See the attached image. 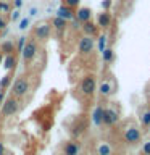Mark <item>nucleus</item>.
<instances>
[{"mask_svg": "<svg viewBox=\"0 0 150 155\" xmlns=\"http://www.w3.org/2000/svg\"><path fill=\"white\" fill-rule=\"evenodd\" d=\"M13 7L15 8H21L23 7V0H13Z\"/></svg>", "mask_w": 150, "mask_h": 155, "instance_id": "nucleus-32", "label": "nucleus"}, {"mask_svg": "<svg viewBox=\"0 0 150 155\" xmlns=\"http://www.w3.org/2000/svg\"><path fill=\"white\" fill-rule=\"evenodd\" d=\"M97 153H99V155H113V150H111V147L108 144H100Z\"/></svg>", "mask_w": 150, "mask_h": 155, "instance_id": "nucleus-20", "label": "nucleus"}, {"mask_svg": "<svg viewBox=\"0 0 150 155\" xmlns=\"http://www.w3.org/2000/svg\"><path fill=\"white\" fill-rule=\"evenodd\" d=\"M29 81H28V78H18L16 81L13 82V86H11V94L16 97V99H21V97H24L29 92Z\"/></svg>", "mask_w": 150, "mask_h": 155, "instance_id": "nucleus-3", "label": "nucleus"}, {"mask_svg": "<svg viewBox=\"0 0 150 155\" xmlns=\"http://www.w3.org/2000/svg\"><path fill=\"white\" fill-rule=\"evenodd\" d=\"M19 111V100L15 95L8 97L7 100H3L2 104V115L3 116H13Z\"/></svg>", "mask_w": 150, "mask_h": 155, "instance_id": "nucleus-5", "label": "nucleus"}, {"mask_svg": "<svg viewBox=\"0 0 150 155\" xmlns=\"http://www.w3.org/2000/svg\"><path fill=\"white\" fill-rule=\"evenodd\" d=\"M79 3H81V0H63V5H66L70 8H77Z\"/></svg>", "mask_w": 150, "mask_h": 155, "instance_id": "nucleus-25", "label": "nucleus"}, {"mask_svg": "<svg viewBox=\"0 0 150 155\" xmlns=\"http://www.w3.org/2000/svg\"><path fill=\"white\" fill-rule=\"evenodd\" d=\"M145 95H147V99H148V102H150V84L147 86V91H145Z\"/></svg>", "mask_w": 150, "mask_h": 155, "instance_id": "nucleus-34", "label": "nucleus"}, {"mask_svg": "<svg viewBox=\"0 0 150 155\" xmlns=\"http://www.w3.org/2000/svg\"><path fill=\"white\" fill-rule=\"evenodd\" d=\"M105 44H106V36H105V34H102V36L99 34V48H100V52H103L106 48Z\"/></svg>", "mask_w": 150, "mask_h": 155, "instance_id": "nucleus-26", "label": "nucleus"}, {"mask_svg": "<svg viewBox=\"0 0 150 155\" xmlns=\"http://www.w3.org/2000/svg\"><path fill=\"white\" fill-rule=\"evenodd\" d=\"M86 129H87V121L82 118V116H77V118L74 120V124L71 126L70 131H71L73 136H76V137H77V136H81Z\"/></svg>", "mask_w": 150, "mask_h": 155, "instance_id": "nucleus-9", "label": "nucleus"}, {"mask_svg": "<svg viewBox=\"0 0 150 155\" xmlns=\"http://www.w3.org/2000/svg\"><path fill=\"white\" fill-rule=\"evenodd\" d=\"M81 29L84 31L86 36H90L92 39H94V37H99V29H100V28L97 26L95 23H92V19H89V21H86V23H82Z\"/></svg>", "mask_w": 150, "mask_h": 155, "instance_id": "nucleus-10", "label": "nucleus"}, {"mask_svg": "<svg viewBox=\"0 0 150 155\" xmlns=\"http://www.w3.org/2000/svg\"><path fill=\"white\" fill-rule=\"evenodd\" d=\"M142 153L144 155H150V140H147V142L142 145Z\"/></svg>", "mask_w": 150, "mask_h": 155, "instance_id": "nucleus-29", "label": "nucleus"}, {"mask_svg": "<svg viewBox=\"0 0 150 155\" xmlns=\"http://www.w3.org/2000/svg\"><path fill=\"white\" fill-rule=\"evenodd\" d=\"M99 92H100V95H103V97H108L111 92H113V87H111L110 82H102L100 87H99Z\"/></svg>", "mask_w": 150, "mask_h": 155, "instance_id": "nucleus-19", "label": "nucleus"}, {"mask_svg": "<svg viewBox=\"0 0 150 155\" xmlns=\"http://www.w3.org/2000/svg\"><path fill=\"white\" fill-rule=\"evenodd\" d=\"M3 152H5V149H3V145L0 144V155H3Z\"/></svg>", "mask_w": 150, "mask_h": 155, "instance_id": "nucleus-38", "label": "nucleus"}, {"mask_svg": "<svg viewBox=\"0 0 150 155\" xmlns=\"http://www.w3.org/2000/svg\"><path fill=\"white\" fill-rule=\"evenodd\" d=\"M39 52V44L36 39H29V41H26V44H24L23 50H21V55L24 58V61H31L34 57L37 55Z\"/></svg>", "mask_w": 150, "mask_h": 155, "instance_id": "nucleus-6", "label": "nucleus"}, {"mask_svg": "<svg viewBox=\"0 0 150 155\" xmlns=\"http://www.w3.org/2000/svg\"><path fill=\"white\" fill-rule=\"evenodd\" d=\"M7 24H8L7 18H5L3 15H0V31H3V29H7Z\"/></svg>", "mask_w": 150, "mask_h": 155, "instance_id": "nucleus-28", "label": "nucleus"}, {"mask_svg": "<svg viewBox=\"0 0 150 155\" xmlns=\"http://www.w3.org/2000/svg\"><path fill=\"white\" fill-rule=\"evenodd\" d=\"M28 26H29V19L28 18L21 19V23H19V29H26Z\"/></svg>", "mask_w": 150, "mask_h": 155, "instance_id": "nucleus-30", "label": "nucleus"}, {"mask_svg": "<svg viewBox=\"0 0 150 155\" xmlns=\"http://www.w3.org/2000/svg\"><path fill=\"white\" fill-rule=\"evenodd\" d=\"M10 12H11V5L5 0H0V15H7Z\"/></svg>", "mask_w": 150, "mask_h": 155, "instance_id": "nucleus-23", "label": "nucleus"}, {"mask_svg": "<svg viewBox=\"0 0 150 155\" xmlns=\"http://www.w3.org/2000/svg\"><path fill=\"white\" fill-rule=\"evenodd\" d=\"M111 0H103V2H102V8L103 10H110V7H111Z\"/></svg>", "mask_w": 150, "mask_h": 155, "instance_id": "nucleus-31", "label": "nucleus"}, {"mask_svg": "<svg viewBox=\"0 0 150 155\" xmlns=\"http://www.w3.org/2000/svg\"><path fill=\"white\" fill-rule=\"evenodd\" d=\"M0 52L3 55H8V53H16V45L11 41H5L0 44Z\"/></svg>", "mask_w": 150, "mask_h": 155, "instance_id": "nucleus-17", "label": "nucleus"}, {"mask_svg": "<svg viewBox=\"0 0 150 155\" xmlns=\"http://www.w3.org/2000/svg\"><path fill=\"white\" fill-rule=\"evenodd\" d=\"M97 26L103 28V29L111 26V15L108 10H103L102 13H99V16H97Z\"/></svg>", "mask_w": 150, "mask_h": 155, "instance_id": "nucleus-11", "label": "nucleus"}, {"mask_svg": "<svg viewBox=\"0 0 150 155\" xmlns=\"http://www.w3.org/2000/svg\"><path fill=\"white\" fill-rule=\"evenodd\" d=\"M77 153H79V145L76 142L70 140V142L65 144V147H63V155H77Z\"/></svg>", "mask_w": 150, "mask_h": 155, "instance_id": "nucleus-16", "label": "nucleus"}, {"mask_svg": "<svg viewBox=\"0 0 150 155\" xmlns=\"http://www.w3.org/2000/svg\"><path fill=\"white\" fill-rule=\"evenodd\" d=\"M3 100H5V99H3V91H0V105L3 104Z\"/></svg>", "mask_w": 150, "mask_h": 155, "instance_id": "nucleus-36", "label": "nucleus"}, {"mask_svg": "<svg viewBox=\"0 0 150 155\" xmlns=\"http://www.w3.org/2000/svg\"><path fill=\"white\" fill-rule=\"evenodd\" d=\"M102 57H103L105 63H111V61H113V58H115V53H113L111 48H105V50L102 52Z\"/></svg>", "mask_w": 150, "mask_h": 155, "instance_id": "nucleus-21", "label": "nucleus"}, {"mask_svg": "<svg viewBox=\"0 0 150 155\" xmlns=\"http://www.w3.org/2000/svg\"><path fill=\"white\" fill-rule=\"evenodd\" d=\"M3 57H5V55H3L2 52H0V65H2V63H3Z\"/></svg>", "mask_w": 150, "mask_h": 155, "instance_id": "nucleus-37", "label": "nucleus"}, {"mask_svg": "<svg viewBox=\"0 0 150 155\" xmlns=\"http://www.w3.org/2000/svg\"><path fill=\"white\" fill-rule=\"evenodd\" d=\"M11 19H13V21H16V19H19V12H18V10H15V12L11 13Z\"/></svg>", "mask_w": 150, "mask_h": 155, "instance_id": "nucleus-33", "label": "nucleus"}, {"mask_svg": "<svg viewBox=\"0 0 150 155\" xmlns=\"http://www.w3.org/2000/svg\"><path fill=\"white\" fill-rule=\"evenodd\" d=\"M123 140L131 147L137 145L140 142V129L135 123H126V126L123 128Z\"/></svg>", "mask_w": 150, "mask_h": 155, "instance_id": "nucleus-1", "label": "nucleus"}, {"mask_svg": "<svg viewBox=\"0 0 150 155\" xmlns=\"http://www.w3.org/2000/svg\"><path fill=\"white\" fill-rule=\"evenodd\" d=\"M24 44H26V37H24V36H21V37H19V39H18V44H16V53L23 50V47H24Z\"/></svg>", "mask_w": 150, "mask_h": 155, "instance_id": "nucleus-27", "label": "nucleus"}, {"mask_svg": "<svg viewBox=\"0 0 150 155\" xmlns=\"http://www.w3.org/2000/svg\"><path fill=\"white\" fill-rule=\"evenodd\" d=\"M50 34H52V24H48L45 21H42V23H37L36 24V28L32 29V36L36 41H47L48 37H50Z\"/></svg>", "mask_w": 150, "mask_h": 155, "instance_id": "nucleus-4", "label": "nucleus"}, {"mask_svg": "<svg viewBox=\"0 0 150 155\" xmlns=\"http://www.w3.org/2000/svg\"><path fill=\"white\" fill-rule=\"evenodd\" d=\"M10 82H11V76H10V74H5V76L2 78V81H0V91L7 89V87L10 86Z\"/></svg>", "mask_w": 150, "mask_h": 155, "instance_id": "nucleus-24", "label": "nucleus"}, {"mask_svg": "<svg viewBox=\"0 0 150 155\" xmlns=\"http://www.w3.org/2000/svg\"><path fill=\"white\" fill-rule=\"evenodd\" d=\"M29 15H31V16H34V15H37V10H36V8H31V12H29Z\"/></svg>", "mask_w": 150, "mask_h": 155, "instance_id": "nucleus-35", "label": "nucleus"}, {"mask_svg": "<svg viewBox=\"0 0 150 155\" xmlns=\"http://www.w3.org/2000/svg\"><path fill=\"white\" fill-rule=\"evenodd\" d=\"M81 94L86 97H92V94L97 91V79L95 74H86L81 81V87H79Z\"/></svg>", "mask_w": 150, "mask_h": 155, "instance_id": "nucleus-2", "label": "nucleus"}, {"mask_svg": "<svg viewBox=\"0 0 150 155\" xmlns=\"http://www.w3.org/2000/svg\"><path fill=\"white\" fill-rule=\"evenodd\" d=\"M119 120V115L118 111H116L115 108H111V107H108V108H103V118H102V124L105 126H115L116 123H118Z\"/></svg>", "mask_w": 150, "mask_h": 155, "instance_id": "nucleus-8", "label": "nucleus"}, {"mask_svg": "<svg viewBox=\"0 0 150 155\" xmlns=\"http://www.w3.org/2000/svg\"><path fill=\"white\" fill-rule=\"evenodd\" d=\"M102 118H103V107H97L94 115H92V121H94L97 126H100L102 124Z\"/></svg>", "mask_w": 150, "mask_h": 155, "instance_id": "nucleus-18", "label": "nucleus"}, {"mask_svg": "<svg viewBox=\"0 0 150 155\" xmlns=\"http://www.w3.org/2000/svg\"><path fill=\"white\" fill-rule=\"evenodd\" d=\"M50 24H52V29H55L58 34L65 32V29L68 28V21H66V19H63V18H60V16H55L52 19Z\"/></svg>", "mask_w": 150, "mask_h": 155, "instance_id": "nucleus-14", "label": "nucleus"}, {"mask_svg": "<svg viewBox=\"0 0 150 155\" xmlns=\"http://www.w3.org/2000/svg\"><path fill=\"white\" fill-rule=\"evenodd\" d=\"M140 124H142V128H148L150 126V108L142 113V116H140Z\"/></svg>", "mask_w": 150, "mask_h": 155, "instance_id": "nucleus-22", "label": "nucleus"}, {"mask_svg": "<svg viewBox=\"0 0 150 155\" xmlns=\"http://www.w3.org/2000/svg\"><path fill=\"white\" fill-rule=\"evenodd\" d=\"M74 16L79 19L81 23H86V21H89V19H92V12H90V8H87V7H77V12H74Z\"/></svg>", "mask_w": 150, "mask_h": 155, "instance_id": "nucleus-13", "label": "nucleus"}, {"mask_svg": "<svg viewBox=\"0 0 150 155\" xmlns=\"http://www.w3.org/2000/svg\"><path fill=\"white\" fill-rule=\"evenodd\" d=\"M16 63H18L16 53H8V55H5V57H3V66H5V70H8V71L15 70Z\"/></svg>", "mask_w": 150, "mask_h": 155, "instance_id": "nucleus-15", "label": "nucleus"}, {"mask_svg": "<svg viewBox=\"0 0 150 155\" xmlns=\"http://www.w3.org/2000/svg\"><path fill=\"white\" fill-rule=\"evenodd\" d=\"M77 50H79V55H81V57L90 55L92 50H94V39H92L90 36L81 37L79 44H77Z\"/></svg>", "mask_w": 150, "mask_h": 155, "instance_id": "nucleus-7", "label": "nucleus"}, {"mask_svg": "<svg viewBox=\"0 0 150 155\" xmlns=\"http://www.w3.org/2000/svg\"><path fill=\"white\" fill-rule=\"evenodd\" d=\"M57 16L66 19V21H71V19L74 18V8H70V7H66V5H61V7L57 10Z\"/></svg>", "mask_w": 150, "mask_h": 155, "instance_id": "nucleus-12", "label": "nucleus"}]
</instances>
